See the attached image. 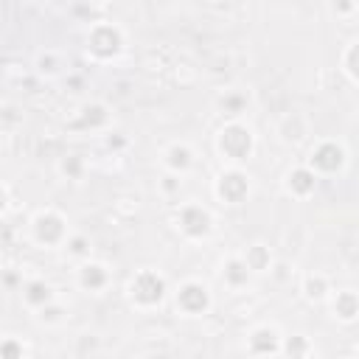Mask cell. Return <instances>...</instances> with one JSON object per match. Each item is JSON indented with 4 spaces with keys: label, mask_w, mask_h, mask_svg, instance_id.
I'll use <instances>...</instances> for the list:
<instances>
[{
    "label": "cell",
    "mask_w": 359,
    "mask_h": 359,
    "mask_svg": "<svg viewBox=\"0 0 359 359\" xmlns=\"http://www.w3.org/2000/svg\"><path fill=\"white\" fill-rule=\"evenodd\" d=\"M62 247L67 250V255H73V258H79V261H87L90 252H93V241H90L84 233H70Z\"/></svg>",
    "instance_id": "20"
},
{
    "label": "cell",
    "mask_w": 359,
    "mask_h": 359,
    "mask_svg": "<svg viewBox=\"0 0 359 359\" xmlns=\"http://www.w3.org/2000/svg\"><path fill=\"white\" fill-rule=\"evenodd\" d=\"M6 208H8V191H6V185L0 182V216L6 213Z\"/></svg>",
    "instance_id": "30"
},
{
    "label": "cell",
    "mask_w": 359,
    "mask_h": 359,
    "mask_svg": "<svg viewBox=\"0 0 359 359\" xmlns=\"http://www.w3.org/2000/svg\"><path fill=\"white\" fill-rule=\"evenodd\" d=\"M65 306H59L56 300H50L48 306H42V309H36V320L39 323H45V325H56V323H62L65 320Z\"/></svg>",
    "instance_id": "23"
},
{
    "label": "cell",
    "mask_w": 359,
    "mask_h": 359,
    "mask_svg": "<svg viewBox=\"0 0 359 359\" xmlns=\"http://www.w3.org/2000/svg\"><path fill=\"white\" fill-rule=\"evenodd\" d=\"M356 56H359V42L351 39L348 48L342 50V73L348 76L351 84H359V70H356Z\"/></svg>",
    "instance_id": "21"
},
{
    "label": "cell",
    "mask_w": 359,
    "mask_h": 359,
    "mask_svg": "<svg viewBox=\"0 0 359 359\" xmlns=\"http://www.w3.org/2000/svg\"><path fill=\"white\" fill-rule=\"evenodd\" d=\"M280 353L283 356H292V359H303V356H311L314 353V345L309 342V337L294 334V337H283L280 339Z\"/></svg>",
    "instance_id": "19"
},
{
    "label": "cell",
    "mask_w": 359,
    "mask_h": 359,
    "mask_svg": "<svg viewBox=\"0 0 359 359\" xmlns=\"http://www.w3.org/2000/svg\"><path fill=\"white\" fill-rule=\"evenodd\" d=\"M109 280H112L109 266L101 264V261H93V258L81 261V266H79V272H76V283H79V289H81V292H90V294L104 292V289L109 286Z\"/></svg>",
    "instance_id": "10"
},
{
    "label": "cell",
    "mask_w": 359,
    "mask_h": 359,
    "mask_svg": "<svg viewBox=\"0 0 359 359\" xmlns=\"http://www.w3.org/2000/svg\"><path fill=\"white\" fill-rule=\"evenodd\" d=\"M67 236H70L67 233V219L59 210L45 208V210L34 213V219H31V238L39 247H62Z\"/></svg>",
    "instance_id": "4"
},
{
    "label": "cell",
    "mask_w": 359,
    "mask_h": 359,
    "mask_svg": "<svg viewBox=\"0 0 359 359\" xmlns=\"http://www.w3.org/2000/svg\"><path fill=\"white\" fill-rule=\"evenodd\" d=\"M216 149L230 165H241L255 151V135L241 121H227L216 135Z\"/></svg>",
    "instance_id": "1"
},
{
    "label": "cell",
    "mask_w": 359,
    "mask_h": 359,
    "mask_svg": "<svg viewBox=\"0 0 359 359\" xmlns=\"http://www.w3.org/2000/svg\"><path fill=\"white\" fill-rule=\"evenodd\" d=\"M219 104H222V109H224V112L238 115V112L247 107V95H241V93H227V95H224Z\"/></svg>",
    "instance_id": "26"
},
{
    "label": "cell",
    "mask_w": 359,
    "mask_h": 359,
    "mask_svg": "<svg viewBox=\"0 0 359 359\" xmlns=\"http://www.w3.org/2000/svg\"><path fill=\"white\" fill-rule=\"evenodd\" d=\"M241 261L247 264V269H250L252 275H264V272L272 269V252H269V247L261 244V241L247 244L244 252H241Z\"/></svg>",
    "instance_id": "16"
},
{
    "label": "cell",
    "mask_w": 359,
    "mask_h": 359,
    "mask_svg": "<svg viewBox=\"0 0 359 359\" xmlns=\"http://www.w3.org/2000/svg\"><path fill=\"white\" fill-rule=\"evenodd\" d=\"M59 56L53 53V50H45V53H39L36 56V73H42V76H56L59 73Z\"/></svg>",
    "instance_id": "25"
},
{
    "label": "cell",
    "mask_w": 359,
    "mask_h": 359,
    "mask_svg": "<svg viewBox=\"0 0 359 359\" xmlns=\"http://www.w3.org/2000/svg\"><path fill=\"white\" fill-rule=\"evenodd\" d=\"M50 300H56V292H53V286L48 283V280H42V278H31V280H25V286H22V303L28 306V309H42V306H48Z\"/></svg>",
    "instance_id": "15"
},
{
    "label": "cell",
    "mask_w": 359,
    "mask_h": 359,
    "mask_svg": "<svg viewBox=\"0 0 359 359\" xmlns=\"http://www.w3.org/2000/svg\"><path fill=\"white\" fill-rule=\"evenodd\" d=\"M174 303L185 317H202L213 306V294L202 280H182L174 292Z\"/></svg>",
    "instance_id": "8"
},
{
    "label": "cell",
    "mask_w": 359,
    "mask_h": 359,
    "mask_svg": "<svg viewBox=\"0 0 359 359\" xmlns=\"http://www.w3.org/2000/svg\"><path fill=\"white\" fill-rule=\"evenodd\" d=\"M109 118H112L109 107L101 104V101H93V104H84L81 107V112L76 115L73 126L76 129H87V132H98V129H107L109 126Z\"/></svg>",
    "instance_id": "13"
},
{
    "label": "cell",
    "mask_w": 359,
    "mask_h": 359,
    "mask_svg": "<svg viewBox=\"0 0 359 359\" xmlns=\"http://www.w3.org/2000/svg\"><path fill=\"white\" fill-rule=\"evenodd\" d=\"M84 168H87V163H84L81 154H65L59 160V174L67 177V180H81L84 177Z\"/></svg>",
    "instance_id": "22"
},
{
    "label": "cell",
    "mask_w": 359,
    "mask_h": 359,
    "mask_svg": "<svg viewBox=\"0 0 359 359\" xmlns=\"http://www.w3.org/2000/svg\"><path fill=\"white\" fill-rule=\"evenodd\" d=\"M317 180H320V177H317L309 165H294V168L286 174L283 188H286V194L294 196V199H309V196L317 191Z\"/></svg>",
    "instance_id": "11"
},
{
    "label": "cell",
    "mask_w": 359,
    "mask_h": 359,
    "mask_svg": "<svg viewBox=\"0 0 359 359\" xmlns=\"http://www.w3.org/2000/svg\"><path fill=\"white\" fill-rule=\"evenodd\" d=\"M213 191H216L219 202H224V205H244L250 191H252V182L241 165H230L216 177Z\"/></svg>",
    "instance_id": "7"
},
{
    "label": "cell",
    "mask_w": 359,
    "mask_h": 359,
    "mask_svg": "<svg viewBox=\"0 0 359 359\" xmlns=\"http://www.w3.org/2000/svg\"><path fill=\"white\" fill-rule=\"evenodd\" d=\"M28 351L17 337H3L0 339V359H22Z\"/></svg>",
    "instance_id": "24"
},
{
    "label": "cell",
    "mask_w": 359,
    "mask_h": 359,
    "mask_svg": "<svg viewBox=\"0 0 359 359\" xmlns=\"http://www.w3.org/2000/svg\"><path fill=\"white\" fill-rule=\"evenodd\" d=\"M177 227L188 241H205L213 233V216L199 202H185L177 210Z\"/></svg>",
    "instance_id": "6"
},
{
    "label": "cell",
    "mask_w": 359,
    "mask_h": 359,
    "mask_svg": "<svg viewBox=\"0 0 359 359\" xmlns=\"http://www.w3.org/2000/svg\"><path fill=\"white\" fill-rule=\"evenodd\" d=\"M165 182H163V188L165 191H177L180 188V180H177V174H168V177H163Z\"/></svg>",
    "instance_id": "29"
},
{
    "label": "cell",
    "mask_w": 359,
    "mask_h": 359,
    "mask_svg": "<svg viewBox=\"0 0 359 359\" xmlns=\"http://www.w3.org/2000/svg\"><path fill=\"white\" fill-rule=\"evenodd\" d=\"M107 146H109V149H123L126 140H123L121 135H109V137H107Z\"/></svg>",
    "instance_id": "28"
},
{
    "label": "cell",
    "mask_w": 359,
    "mask_h": 359,
    "mask_svg": "<svg viewBox=\"0 0 359 359\" xmlns=\"http://www.w3.org/2000/svg\"><path fill=\"white\" fill-rule=\"evenodd\" d=\"M317 177H334L348 165V149L339 140H320L306 163Z\"/></svg>",
    "instance_id": "5"
},
{
    "label": "cell",
    "mask_w": 359,
    "mask_h": 359,
    "mask_svg": "<svg viewBox=\"0 0 359 359\" xmlns=\"http://www.w3.org/2000/svg\"><path fill=\"white\" fill-rule=\"evenodd\" d=\"M331 311H334V317H337L339 323H345V325L356 323V317H359V294H356L353 289H339V292L331 297Z\"/></svg>",
    "instance_id": "14"
},
{
    "label": "cell",
    "mask_w": 359,
    "mask_h": 359,
    "mask_svg": "<svg viewBox=\"0 0 359 359\" xmlns=\"http://www.w3.org/2000/svg\"><path fill=\"white\" fill-rule=\"evenodd\" d=\"M163 165H165L168 174H177V177L188 174L191 165H194V149L188 143H180V140L168 143L163 149Z\"/></svg>",
    "instance_id": "12"
},
{
    "label": "cell",
    "mask_w": 359,
    "mask_h": 359,
    "mask_svg": "<svg viewBox=\"0 0 359 359\" xmlns=\"http://www.w3.org/2000/svg\"><path fill=\"white\" fill-rule=\"evenodd\" d=\"M222 280H224L230 289H244V286L252 280V272L247 269V264L241 261V255H230V258L222 264Z\"/></svg>",
    "instance_id": "17"
},
{
    "label": "cell",
    "mask_w": 359,
    "mask_h": 359,
    "mask_svg": "<svg viewBox=\"0 0 359 359\" xmlns=\"http://www.w3.org/2000/svg\"><path fill=\"white\" fill-rule=\"evenodd\" d=\"M123 45H126L123 28L115 22H98L87 34V53L95 62H112L115 56H121Z\"/></svg>",
    "instance_id": "3"
},
{
    "label": "cell",
    "mask_w": 359,
    "mask_h": 359,
    "mask_svg": "<svg viewBox=\"0 0 359 359\" xmlns=\"http://www.w3.org/2000/svg\"><path fill=\"white\" fill-rule=\"evenodd\" d=\"M126 294L137 309H157L168 294V280L157 269H140L129 278Z\"/></svg>",
    "instance_id": "2"
},
{
    "label": "cell",
    "mask_w": 359,
    "mask_h": 359,
    "mask_svg": "<svg viewBox=\"0 0 359 359\" xmlns=\"http://www.w3.org/2000/svg\"><path fill=\"white\" fill-rule=\"evenodd\" d=\"M280 339H283V334L275 325H269V323L255 325L247 334V353H252V356H278L280 353Z\"/></svg>",
    "instance_id": "9"
},
{
    "label": "cell",
    "mask_w": 359,
    "mask_h": 359,
    "mask_svg": "<svg viewBox=\"0 0 359 359\" xmlns=\"http://www.w3.org/2000/svg\"><path fill=\"white\" fill-rule=\"evenodd\" d=\"M300 292H303V297H306L309 303H323V300L331 297V283H328V278H325L323 272H311V275L303 278Z\"/></svg>",
    "instance_id": "18"
},
{
    "label": "cell",
    "mask_w": 359,
    "mask_h": 359,
    "mask_svg": "<svg viewBox=\"0 0 359 359\" xmlns=\"http://www.w3.org/2000/svg\"><path fill=\"white\" fill-rule=\"evenodd\" d=\"M210 3H216V6H227L230 0H210Z\"/></svg>",
    "instance_id": "31"
},
{
    "label": "cell",
    "mask_w": 359,
    "mask_h": 359,
    "mask_svg": "<svg viewBox=\"0 0 359 359\" xmlns=\"http://www.w3.org/2000/svg\"><path fill=\"white\" fill-rule=\"evenodd\" d=\"M331 11H334L339 20H348V17H353V11H356V0H331Z\"/></svg>",
    "instance_id": "27"
}]
</instances>
